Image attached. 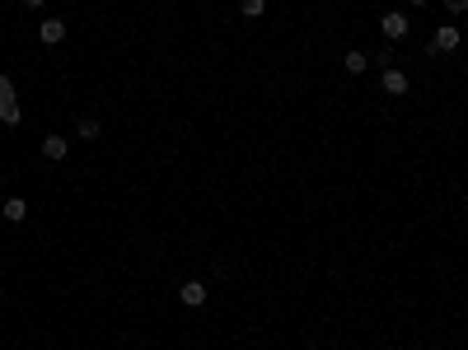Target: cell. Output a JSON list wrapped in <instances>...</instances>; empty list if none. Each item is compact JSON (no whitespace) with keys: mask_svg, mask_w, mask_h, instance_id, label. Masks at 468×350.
I'll return each mask as SVG.
<instances>
[{"mask_svg":"<svg viewBox=\"0 0 468 350\" xmlns=\"http://www.w3.org/2000/svg\"><path fill=\"white\" fill-rule=\"evenodd\" d=\"M0 122H5V126H19V122H24V112H19V98H15V84H10V75H0Z\"/></svg>","mask_w":468,"mask_h":350,"instance_id":"1","label":"cell"},{"mask_svg":"<svg viewBox=\"0 0 468 350\" xmlns=\"http://www.w3.org/2000/svg\"><path fill=\"white\" fill-rule=\"evenodd\" d=\"M38 38H43V47L66 43V19H43V24H38Z\"/></svg>","mask_w":468,"mask_h":350,"instance_id":"2","label":"cell"},{"mask_svg":"<svg viewBox=\"0 0 468 350\" xmlns=\"http://www.w3.org/2000/svg\"><path fill=\"white\" fill-rule=\"evenodd\" d=\"M379 84H384L389 98H403V93H407V75L398 70V66H384V79H379Z\"/></svg>","mask_w":468,"mask_h":350,"instance_id":"3","label":"cell"},{"mask_svg":"<svg viewBox=\"0 0 468 350\" xmlns=\"http://www.w3.org/2000/svg\"><path fill=\"white\" fill-rule=\"evenodd\" d=\"M431 52H459V29H454V24H440L436 38H431Z\"/></svg>","mask_w":468,"mask_h":350,"instance_id":"4","label":"cell"},{"mask_svg":"<svg viewBox=\"0 0 468 350\" xmlns=\"http://www.w3.org/2000/svg\"><path fill=\"white\" fill-rule=\"evenodd\" d=\"M379 29H384V38H389V43H398V38H407V15H398V10H389Z\"/></svg>","mask_w":468,"mask_h":350,"instance_id":"5","label":"cell"},{"mask_svg":"<svg viewBox=\"0 0 468 350\" xmlns=\"http://www.w3.org/2000/svg\"><path fill=\"white\" fill-rule=\"evenodd\" d=\"M66 154H71V140H66V136H47V140H43V159L61 164Z\"/></svg>","mask_w":468,"mask_h":350,"instance_id":"6","label":"cell"},{"mask_svg":"<svg viewBox=\"0 0 468 350\" xmlns=\"http://www.w3.org/2000/svg\"><path fill=\"white\" fill-rule=\"evenodd\" d=\"M178 299H183L187 308H202L206 304V285H202V280H187V285L178 289Z\"/></svg>","mask_w":468,"mask_h":350,"instance_id":"7","label":"cell"},{"mask_svg":"<svg viewBox=\"0 0 468 350\" xmlns=\"http://www.w3.org/2000/svg\"><path fill=\"white\" fill-rule=\"evenodd\" d=\"M5 220H10V225L29 220V201H24V197H10V201H5Z\"/></svg>","mask_w":468,"mask_h":350,"instance_id":"8","label":"cell"},{"mask_svg":"<svg viewBox=\"0 0 468 350\" xmlns=\"http://www.w3.org/2000/svg\"><path fill=\"white\" fill-rule=\"evenodd\" d=\"M370 70V56L365 52H346V75H365Z\"/></svg>","mask_w":468,"mask_h":350,"instance_id":"9","label":"cell"},{"mask_svg":"<svg viewBox=\"0 0 468 350\" xmlns=\"http://www.w3.org/2000/svg\"><path fill=\"white\" fill-rule=\"evenodd\" d=\"M75 131H80V140H98V136H103V126L94 122V117H80V126H75Z\"/></svg>","mask_w":468,"mask_h":350,"instance_id":"10","label":"cell"},{"mask_svg":"<svg viewBox=\"0 0 468 350\" xmlns=\"http://www.w3.org/2000/svg\"><path fill=\"white\" fill-rule=\"evenodd\" d=\"M263 5H267V0H239V15H244V19H258V15H263Z\"/></svg>","mask_w":468,"mask_h":350,"instance_id":"11","label":"cell"},{"mask_svg":"<svg viewBox=\"0 0 468 350\" xmlns=\"http://www.w3.org/2000/svg\"><path fill=\"white\" fill-rule=\"evenodd\" d=\"M445 10H450V15H464V10H468V0H445Z\"/></svg>","mask_w":468,"mask_h":350,"instance_id":"12","label":"cell"},{"mask_svg":"<svg viewBox=\"0 0 468 350\" xmlns=\"http://www.w3.org/2000/svg\"><path fill=\"white\" fill-rule=\"evenodd\" d=\"M24 5H29V10H43V5H47V0H24Z\"/></svg>","mask_w":468,"mask_h":350,"instance_id":"13","label":"cell"},{"mask_svg":"<svg viewBox=\"0 0 468 350\" xmlns=\"http://www.w3.org/2000/svg\"><path fill=\"white\" fill-rule=\"evenodd\" d=\"M407 5H412V10H426V0H407Z\"/></svg>","mask_w":468,"mask_h":350,"instance_id":"14","label":"cell"}]
</instances>
